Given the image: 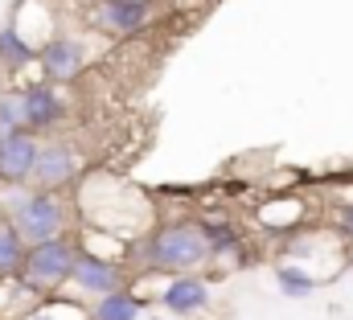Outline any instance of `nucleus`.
Masks as SVG:
<instances>
[{
    "instance_id": "f257e3e1",
    "label": "nucleus",
    "mask_w": 353,
    "mask_h": 320,
    "mask_svg": "<svg viewBox=\"0 0 353 320\" xmlns=\"http://www.w3.org/2000/svg\"><path fill=\"white\" fill-rule=\"evenodd\" d=\"M132 259L144 263V275H189L193 267L210 263V242L201 222H165L148 230L140 242H132Z\"/></svg>"
},
{
    "instance_id": "f03ea898",
    "label": "nucleus",
    "mask_w": 353,
    "mask_h": 320,
    "mask_svg": "<svg viewBox=\"0 0 353 320\" xmlns=\"http://www.w3.org/2000/svg\"><path fill=\"white\" fill-rule=\"evenodd\" d=\"M0 218H8L29 246L66 239V230L74 226V210H70V201L62 193H41V189H29V185L4 193Z\"/></svg>"
},
{
    "instance_id": "7ed1b4c3",
    "label": "nucleus",
    "mask_w": 353,
    "mask_h": 320,
    "mask_svg": "<svg viewBox=\"0 0 353 320\" xmlns=\"http://www.w3.org/2000/svg\"><path fill=\"white\" fill-rule=\"evenodd\" d=\"M79 254H83L79 239H54V242H41V246H29L21 283L29 292H37L41 300L46 296H58L62 288H70L74 267H79Z\"/></svg>"
},
{
    "instance_id": "20e7f679",
    "label": "nucleus",
    "mask_w": 353,
    "mask_h": 320,
    "mask_svg": "<svg viewBox=\"0 0 353 320\" xmlns=\"http://www.w3.org/2000/svg\"><path fill=\"white\" fill-rule=\"evenodd\" d=\"M83 177V157L74 144L66 140H41V152L33 164V177H29V189H41V193H62L66 185H74Z\"/></svg>"
},
{
    "instance_id": "39448f33",
    "label": "nucleus",
    "mask_w": 353,
    "mask_h": 320,
    "mask_svg": "<svg viewBox=\"0 0 353 320\" xmlns=\"http://www.w3.org/2000/svg\"><path fill=\"white\" fill-rule=\"evenodd\" d=\"M152 17H157V4L148 0H94L87 8V25L99 29L103 37L140 33L144 25H152Z\"/></svg>"
},
{
    "instance_id": "423d86ee",
    "label": "nucleus",
    "mask_w": 353,
    "mask_h": 320,
    "mask_svg": "<svg viewBox=\"0 0 353 320\" xmlns=\"http://www.w3.org/2000/svg\"><path fill=\"white\" fill-rule=\"evenodd\" d=\"M128 288V267L123 263H111V259H99V254H79V267H74V279H70V292L90 296V300H103L111 292H123Z\"/></svg>"
},
{
    "instance_id": "0eeeda50",
    "label": "nucleus",
    "mask_w": 353,
    "mask_h": 320,
    "mask_svg": "<svg viewBox=\"0 0 353 320\" xmlns=\"http://www.w3.org/2000/svg\"><path fill=\"white\" fill-rule=\"evenodd\" d=\"M41 152V140L33 132H4L0 136V185L4 189H21L33 177V164Z\"/></svg>"
},
{
    "instance_id": "6e6552de",
    "label": "nucleus",
    "mask_w": 353,
    "mask_h": 320,
    "mask_svg": "<svg viewBox=\"0 0 353 320\" xmlns=\"http://www.w3.org/2000/svg\"><path fill=\"white\" fill-rule=\"evenodd\" d=\"M41 79L62 86V82H74L87 70V46L74 37V33H58L46 50H41Z\"/></svg>"
},
{
    "instance_id": "1a4fd4ad",
    "label": "nucleus",
    "mask_w": 353,
    "mask_h": 320,
    "mask_svg": "<svg viewBox=\"0 0 353 320\" xmlns=\"http://www.w3.org/2000/svg\"><path fill=\"white\" fill-rule=\"evenodd\" d=\"M21 94H25V111H29V132H33V136L54 132V128L66 119V111H70L66 94H62L54 82H46V79L21 86Z\"/></svg>"
},
{
    "instance_id": "9d476101",
    "label": "nucleus",
    "mask_w": 353,
    "mask_h": 320,
    "mask_svg": "<svg viewBox=\"0 0 353 320\" xmlns=\"http://www.w3.org/2000/svg\"><path fill=\"white\" fill-rule=\"evenodd\" d=\"M210 304V283L201 275H176L161 292V308H169L173 317H197Z\"/></svg>"
},
{
    "instance_id": "9b49d317",
    "label": "nucleus",
    "mask_w": 353,
    "mask_h": 320,
    "mask_svg": "<svg viewBox=\"0 0 353 320\" xmlns=\"http://www.w3.org/2000/svg\"><path fill=\"white\" fill-rule=\"evenodd\" d=\"M29 62H41V50L12 25L0 29V66L4 70H25Z\"/></svg>"
},
{
    "instance_id": "f8f14e48",
    "label": "nucleus",
    "mask_w": 353,
    "mask_h": 320,
    "mask_svg": "<svg viewBox=\"0 0 353 320\" xmlns=\"http://www.w3.org/2000/svg\"><path fill=\"white\" fill-rule=\"evenodd\" d=\"M25 259H29V242L17 234L8 218H0V279H21Z\"/></svg>"
},
{
    "instance_id": "ddd939ff",
    "label": "nucleus",
    "mask_w": 353,
    "mask_h": 320,
    "mask_svg": "<svg viewBox=\"0 0 353 320\" xmlns=\"http://www.w3.org/2000/svg\"><path fill=\"white\" fill-rule=\"evenodd\" d=\"M140 312H144V300L132 288L111 292V296H103V300L90 304V320H140Z\"/></svg>"
},
{
    "instance_id": "4468645a",
    "label": "nucleus",
    "mask_w": 353,
    "mask_h": 320,
    "mask_svg": "<svg viewBox=\"0 0 353 320\" xmlns=\"http://www.w3.org/2000/svg\"><path fill=\"white\" fill-rule=\"evenodd\" d=\"M205 226V242H210V259H234L243 254V234L230 222H201Z\"/></svg>"
},
{
    "instance_id": "2eb2a0df",
    "label": "nucleus",
    "mask_w": 353,
    "mask_h": 320,
    "mask_svg": "<svg viewBox=\"0 0 353 320\" xmlns=\"http://www.w3.org/2000/svg\"><path fill=\"white\" fill-rule=\"evenodd\" d=\"M316 275H308V267H296V263H283V267H275V288L283 292V296H312L316 292Z\"/></svg>"
},
{
    "instance_id": "dca6fc26",
    "label": "nucleus",
    "mask_w": 353,
    "mask_h": 320,
    "mask_svg": "<svg viewBox=\"0 0 353 320\" xmlns=\"http://www.w3.org/2000/svg\"><path fill=\"white\" fill-rule=\"evenodd\" d=\"M21 320H90V308H79L66 296H54V300H41L37 308H29Z\"/></svg>"
},
{
    "instance_id": "f3484780",
    "label": "nucleus",
    "mask_w": 353,
    "mask_h": 320,
    "mask_svg": "<svg viewBox=\"0 0 353 320\" xmlns=\"http://www.w3.org/2000/svg\"><path fill=\"white\" fill-rule=\"evenodd\" d=\"M0 132H29V111L21 90H0Z\"/></svg>"
},
{
    "instance_id": "a211bd4d",
    "label": "nucleus",
    "mask_w": 353,
    "mask_h": 320,
    "mask_svg": "<svg viewBox=\"0 0 353 320\" xmlns=\"http://www.w3.org/2000/svg\"><path fill=\"white\" fill-rule=\"evenodd\" d=\"M333 226H337V234H345L353 242V201H341L333 210Z\"/></svg>"
},
{
    "instance_id": "6ab92c4d",
    "label": "nucleus",
    "mask_w": 353,
    "mask_h": 320,
    "mask_svg": "<svg viewBox=\"0 0 353 320\" xmlns=\"http://www.w3.org/2000/svg\"><path fill=\"white\" fill-rule=\"evenodd\" d=\"M205 0H173V8H185V12H193V8H201Z\"/></svg>"
},
{
    "instance_id": "aec40b11",
    "label": "nucleus",
    "mask_w": 353,
    "mask_h": 320,
    "mask_svg": "<svg viewBox=\"0 0 353 320\" xmlns=\"http://www.w3.org/2000/svg\"><path fill=\"white\" fill-rule=\"evenodd\" d=\"M152 320H165V317H152Z\"/></svg>"
},
{
    "instance_id": "412c9836",
    "label": "nucleus",
    "mask_w": 353,
    "mask_h": 320,
    "mask_svg": "<svg viewBox=\"0 0 353 320\" xmlns=\"http://www.w3.org/2000/svg\"><path fill=\"white\" fill-rule=\"evenodd\" d=\"M148 4H157V0H148Z\"/></svg>"
},
{
    "instance_id": "4be33fe9",
    "label": "nucleus",
    "mask_w": 353,
    "mask_h": 320,
    "mask_svg": "<svg viewBox=\"0 0 353 320\" xmlns=\"http://www.w3.org/2000/svg\"><path fill=\"white\" fill-rule=\"evenodd\" d=\"M0 189H4V185H0Z\"/></svg>"
},
{
    "instance_id": "5701e85b",
    "label": "nucleus",
    "mask_w": 353,
    "mask_h": 320,
    "mask_svg": "<svg viewBox=\"0 0 353 320\" xmlns=\"http://www.w3.org/2000/svg\"><path fill=\"white\" fill-rule=\"evenodd\" d=\"M0 136H4V132H0Z\"/></svg>"
}]
</instances>
